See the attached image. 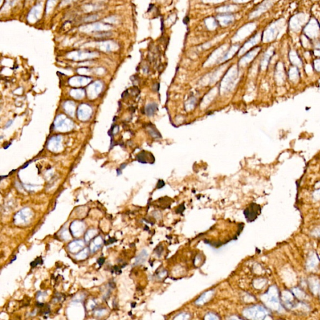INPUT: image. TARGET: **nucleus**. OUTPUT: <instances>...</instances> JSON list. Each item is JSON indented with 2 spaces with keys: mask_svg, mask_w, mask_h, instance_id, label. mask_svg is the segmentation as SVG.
<instances>
[{
  "mask_svg": "<svg viewBox=\"0 0 320 320\" xmlns=\"http://www.w3.org/2000/svg\"><path fill=\"white\" fill-rule=\"evenodd\" d=\"M262 299L270 308L276 311H280L281 310L278 292L275 286H273L270 287L268 291L262 297Z\"/></svg>",
  "mask_w": 320,
  "mask_h": 320,
  "instance_id": "1",
  "label": "nucleus"
},
{
  "mask_svg": "<svg viewBox=\"0 0 320 320\" xmlns=\"http://www.w3.org/2000/svg\"><path fill=\"white\" fill-rule=\"evenodd\" d=\"M243 314L248 319H265L269 315L268 311L261 306H253L245 309Z\"/></svg>",
  "mask_w": 320,
  "mask_h": 320,
  "instance_id": "2",
  "label": "nucleus"
},
{
  "mask_svg": "<svg viewBox=\"0 0 320 320\" xmlns=\"http://www.w3.org/2000/svg\"><path fill=\"white\" fill-rule=\"evenodd\" d=\"M33 212L29 208H24L15 216V223L17 225L28 224L33 218Z\"/></svg>",
  "mask_w": 320,
  "mask_h": 320,
  "instance_id": "3",
  "label": "nucleus"
},
{
  "mask_svg": "<svg viewBox=\"0 0 320 320\" xmlns=\"http://www.w3.org/2000/svg\"><path fill=\"white\" fill-rule=\"evenodd\" d=\"M261 213V206L256 203H252L244 212V216L248 221H253Z\"/></svg>",
  "mask_w": 320,
  "mask_h": 320,
  "instance_id": "4",
  "label": "nucleus"
},
{
  "mask_svg": "<svg viewBox=\"0 0 320 320\" xmlns=\"http://www.w3.org/2000/svg\"><path fill=\"white\" fill-rule=\"evenodd\" d=\"M85 229V225L79 220H75L70 225V231L72 235L75 237H79L82 235Z\"/></svg>",
  "mask_w": 320,
  "mask_h": 320,
  "instance_id": "5",
  "label": "nucleus"
},
{
  "mask_svg": "<svg viewBox=\"0 0 320 320\" xmlns=\"http://www.w3.org/2000/svg\"><path fill=\"white\" fill-rule=\"evenodd\" d=\"M137 159L141 163H153L155 162V158L153 155L149 152L142 151L137 156Z\"/></svg>",
  "mask_w": 320,
  "mask_h": 320,
  "instance_id": "6",
  "label": "nucleus"
},
{
  "mask_svg": "<svg viewBox=\"0 0 320 320\" xmlns=\"http://www.w3.org/2000/svg\"><path fill=\"white\" fill-rule=\"evenodd\" d=\"M84 242L83 240H76L70 243L68 245L69 250L73 253H78L84 248Z\"/></svg>",
  "mask_w": 320,
  "mask_h": 320,
  "instance_id": "7",
  "label": "nucleus"
},
{
  "mask_svg": "<svg viewBox=\"0 0 320 320\" xmlns=\"http://www.w3.org/2000/svg\"><path fill=\"white\" fill-rule=\"evenodd\" d=\"M214 294V291L213 290H210L204 293H203L201 296L195 302V303L197 305H203L208 301H210L211 298L213 297Z\"/></svg>",
  "mask_w": 320,
  "mask_h": 320,
  "instance_id": "8",
  "label": "nucleus"
},
{
  "mask_svg": "<svg viewBox=\"0 0 320 320\" xmlns=\"http://www.w3.org/2000/svg\"><path fill=\"white\" fill-rule=\"evenodd\" d=\"M103 241L101 236H98L96 237L90 243V250L92 253H94L99 250L103 244Z\"/></svg>",
  "mask_w": 320,
  "mask_h": 320,
  "instance_id": "9",
  "label": "nucleus"
},
{
  "mask_svg": "<svg viewBox=\"0 0 320 320\" xmlns=\"http://www.w3.org/2000/svg\"><path fill=\"white\" fill-rule=\"evenodd\" d=\"M276 80L278 84H281L283 83L285 81L284 78V69L281 63H279L276 66Z\"/></svg>",
  "mask_w": 320,
  "mask_h": 320,
  "instance_id": "10",
  "label": "nucleus"
},
{
  "mask_svg": "<svg viewBox=\"0 0 320 320\" xmlns=\"http://www.w3.org/2000/svg\"><path fill=\"white\" fill-rule=\"evenodd\" d=\"M288 78L293 83H297L300 79V72L298 67H291L288 72Z\"/></svg>",
  "mask_w": 320,
  "mask_h": 320,
  "instance_id": "11",
  "label": "nucleus"
},
{
  "mask_svg": "<svg viewBox=\"0 0 320 320\" xmlns=\"http://www.w3.org/2000/svg\"><path fill=\"white\" fill-rule=\"evenodd\" d=\"M158 110V105L156 103H150L145 108L146 114L148 116H153Z\"/></svg>",
  "mask_w": 320,
  "mask_h": 320,
  "instance_id": "12",
  "label": "nucleus"
},
{
  "mask_svg": "<svg viewBox=\"0 0 320 320\" xmlns=\"http://www.w3.org/2000/svg\"><path fill=\"white\" fill-rule=\"evenodd\" d=\"M218 19L221 24L228 25L233 21V16L230 15H223V16H218Z\"/></svg>",
  "mask_w": 320,
  "mask_h": 320,
  "instance_id": "13",
  "label": "nucleus"
},
{
  "mask_svg": "<svg viewBox=\"0 0 320 320\" xmlns=\"http://www.w3.org/2000/svg\"><path fill=\"white\" fill-rule=\"evenodd\" d=\"M290 59L291 63L295 66H301L302 65V61L301 59L296 53H291L290 56Z\"/></svg>",
  "mask_w": 320,
  "mask_h": 320,
  "instance_id": "14",
  "label": "nucleus"
},
{
  "mask_svg": "<svg viewBox=\"0 0 320 320\" xmlns=\"http://www.w3.org/2000/svg\"><path fill=\"white\" fill-rule=\"evenodd\" d=\"M310 286L314 293H317L320 290V283L315 278L310 280Z\"/></svg>",
  "mask_w": 320,
  "mask_h": 320,
  "instance_id": "15",
  "label": "nucleus"
},
{
  "mask_svg": "<svg viewBox=\"0 0 320 320\" xmlns=\"http://www.w3.org/2000/svg\"><path fill=\"white\" fill-rule=\"evenodd\" d=\"M148 128L149 134L153 138H157V139L162 138V135L160 134V133L156 130V128L153 126V125H152L151 124H150L148 126Z\"/></svg>",
  "mask_w": 320,
  "mask_h": 320,
  "instance_id": "16",
  "label": "nucleus"
},
{
  "mask_svg": "<svg viewBox=\"0 0 320 320\" xmlns=\"http://www.w3.org/2000/svg\"><path fill=\"white\" fill-rule=\"evenodd\" d=\"M148 257V253L146 250H143L140 254L137 257L136 261H135V265H140L143 263L145 261L146 258Z\"/></svg>",
  "mask_w": 320,
  "mask_h": 320,
  "instance_id": "17",
  "label": "nucleus"
},
{
  "mask_svg": "<svg viewBox=\"0 0 320 320\" xmlns=\"http://www.w3.org/2000/svg\"><path fill=\"white\" fill-rule=\"evenodd\" d=\"M318 263V261L316 258V256L315 254H313L310 257V259L308 260L307 267L308 268L310 269H313L316 266Z\"/></svg>",
  "mask_w": 320,
  "mask_h": 320,
  "instance_id": "18",
  "label": "nucleus"
},
{
  "mask_svg": "<svg viewBox=\"0 0 320 320\" xmlns=\"http://www.w3.org/2000/svg\"><path fill=\"white\" fill-rule=\"evenodd\" d=\"M89 254V250L88 248H86L85 249L80 251L77 253L76 255V259L78 260H83L86 259L88 256Z\"/></svg>",
  "mask_w": 320,
  "mask_h": 320,
  "instance_id": "19",
  "label": "nucleus"
},
{
  "mask_svg": "<svg viewBox=\"0 0 320 320\" xmlns=\"http://www.w3.org/2000/svg\"><path fill=\"white\" fill-rule=\"evenodd\" d=\"M98 234V231L95 229H91L88 230L85 234L84 240L87 242L90 241L93 238H94Z\"/></svg>",
  "mask_w": 320,
  "mask_h": 320,
  "instance_id": "20",
  "label": "nucleus"
},
{
  "mask_svg": "<svg viewBox=\"0 0 320 320\" xmlns=\"http://www.w3.org/2000/svg\"><path fill=\"white\" fill-rule=\"evenodd\" d=\"M271 56H272V53H266V55H265V56L263 58V59H262V61H261V68L262 69H266V67L268 66V63H269V59L271 58Z\"/></svg>",
  "mask_w": 320,
  "mask_h": 320,
  "instance_id": "21",
  "label": "nucleus"
},
{
  "mask_svg": "<svg viewBox=\"0 0 320 320\" xmlns=\"http://www.w3.org/2000/svg\"><path fill=\"white\" fill-rule=\"evenodd\" d=\"M190 318V315L187 313H181L174 318L175 319H180V320H186V319H189Z\"/></svg>",
  "mask_w": 320,
  "mask_h": 320,
  "instance_id": "22",
  "label": "nucleus"
},
{
  "mask_svg": "<svg viewBox=\"0 0 320 320\" xmlns=\"http://www.w3.org/2000/svg\"><path fill=\"white\" fill-rule=\"evenodd\" d=\"M219 319V318L216 315L213 313H209L206 314L204 317V319H206V320H216Z\"/></svg>",
  "mask_w": 320,
  "mask_h": 320,
  "instance_id": "23",
  "label": "nucleus"
},
{
  "mask_svg": "<svg viewBox=\"0 0 320 320\" xmlns=\"http://www.w3.org/2000/svg\"><path fill=\"white\" fill-rule=\"evenodd\" d=\"M61 237H62L63 239H64L65 240H68L71 238L70 234H69V231L67 229H65L63 231L61 232Z\"/></svg>",
  "mask_w": 320,
  "mask_h": 320,
  "instance_id": "24",
  "label": "nucleus"
},
{
  "mask_svg": "<svg viewBox=\"0 0 320 320\" xmlns=\"http://www.w3.org/2000/svg\"><path fill=\"white\" fill-rule=\"evenodd\" d=\"M293 291L294 294L299 298H303L304 297V294L298 289H295L294 290H293Z\"/></svg>",
  "mask_w": 320,
  "mask_h": 320,
  "instance_id": "25",
  "label": "nucleus"
},
{
  "mask_svg": "<svg viewBox=\"0 0 320 320\" xmlns=\"http://www.w3.org/2000/svg\"><path fill=\"white\" fill-rule=\"evenodd\" d=\"M314 68L317 72H320V59L314 61Z\"/></svg>",
  "mask_w": 320,
  "mask_h": 320,
  "instance_id": "26",
  "label": "nucleus"
},
{
  "mask_svg": "<svg viewBox=\"0 0 320 320\" xmlns=\"http://www.w3.org/2000/svg\"><path fill=\"white\" fill-rule=\"evenodd\" d=\"M233 6H225V7H223V8H221L219 9L220 11H232V9H234Z\"/></svg>",
  "mask_w": 320,
  "mask_h": 320,
  "instance_id": "27",
  "label": "nucleus"
},
{
  "mask_svg": "<svg viewBox=\"0 0 320 320\" xmlns=\"http://www.w3.org/2000/svg\"><path fill=\"white\" fill-rule=\"evenodd\" d=\"M165 186V183L163 180H159L157 184V188H161Z\"/></svg>",
  "mask_w": 320,
  "mask_h": 320,
  "instance_id": "28",
  "label": "nucleus"
},
{
  "mask_svg": "<svg viewBox=\"0 0 320 320\" xmlns=\"http://www.w3.org/2000/svg\"><path fill=\"white\" fill-rule=\"evenodd\" d=\"M105 310H98V311L96 312V315L97 316H101V315H103L105 313Z\"/></svg>",
  "mask_w": 320,
  "mask_h": 320,
  "instance_id": "29",
  "label": "nucleus"
},
{
  "mask_svg": "<svg viewBox=\"0 0 320 320\" xmlns=\"http://www.w3.org/2000/svg\"><path fill=\"white\" fill-rule=\"evenodd\" d=\"M204 2H221L225 0H203Z\"/></svg>",
  "mask_w": 320,
  "mask_h": 320,
  "instance_id": "30",
  "label": "nucleus"
},
{
  "mask_svg": "<svg viewBox=\"0 0 320 320\" xmlns=\"http://www.w3.org/2000/svg\"><path fill=\"white\" fill-rule=\"evenodd\" d=\"M105 262V258H100L99 260H98V263L100 266H101Z\"/></svg>",
  "mask_w": 320,
  "mask_h": 320,
  "instance_id": "31",
  "label": "nucleus"
},
{
  "mask_svg": "<svg viewBox=\"0 0 320 320\" xmlns=\"http://www.w3.org/2000/svg\"><path fill=\"white\" fill-rule=\"evenodd\" d=\"M12 122H13V121H12L11 120V121H9L7 123V124H6V126H5L6 128H8V127H9V126L12 125V123H12Z\"/></svg>",
  "mask_w": 320,
  "mask_h": 320,
  "instance_id": "32",
  "label": "nucleus"
},
{
  "mask_svg": "<svg viewBox=\"0 0 320 320\" xmlns=\"http://www.w3.org/2000/svg\"><path fill=\"white\" fill-rule=\"evenodd\" d=\"M126 164H125V163H124V164H123V165H121V166H120V169H124V168H125L126 167Z\"/></svg>",
  "mask_w": 320,
  "mask_h": 320,
  "instance_id": "33",
  "label": "nucleus"
},
{
  "mask_svg": "<svg viewBox=\"0 0 320 320\" xmlns=\"http://www.w3.org/2000/svg\"><path fill=\"white\" fill-rule=\"evenodd\" d=\"M117 173H118V175H119L121 174V169L120 168L117 169Z\"/></svg>",
  "mask_w": 320,
  "mask_h": 320,
  "instance_id": "34",
  "label": "nucleus"
}]
</instances>
